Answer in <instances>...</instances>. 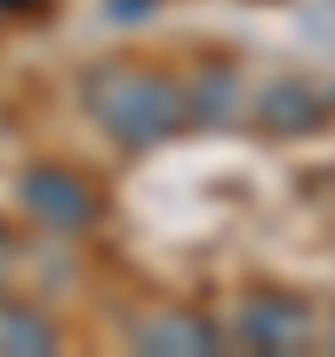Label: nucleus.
<instances>
[{
  "mask_svg": "<svg viewBox=\"0 0 335 357\" xmlns=\"http://www.w3.org/2000/svg\"><path fill=\"white\" fill-rule=\"evenodd\" d=\"M240 324H246V340H257V346H268V351H290V346H302V335H307V312L290 307V301H251V307L240 312Z\"/></svg>",
  "mask_w": 335,
  "mask_h": 357,
  "instance_id": "nucleus-3",
  "label": "nucleus"
},
{
  "mask_svg": "<svg viewBox=\"0 0 335 357\" xmlns=\"http://www.w3.org/2000/svg\"><path fill=\"white\" fill-rule=\"evenodd\" d=\"M134 346H145V351H212L218 335H212V324H201L190 312H162V318L134 329Z\"/></svg>",
  "mask_w": 335,
  "mask_h": 357,
  "instance_id": "nucleus-4",
  "label": "nucleus"
},
{
  "mask_svg": "<svg viewBox=\"0 0 335 357\" xmlns=\"http://www.w3.org/2000/svg\"><path fill=\"white\" fill-rule=\"evenodd\" d=\"M84 106L112 128V139L123 145H156L168 134H179L184 123V95L179 84L156 78V73H128V67H100L84 78Z\"/></svg>",
  "mask_w": 335,
  "mask_h": 357,
  "instance_id": "nucleus-1",
  "label": "nucleus"
},
{
  "mask_svg": "<svg viewBox=\"0 0 335 357\" xmlns=\"http://www.w3.org/2000/svg\"><path fill=\"white\" fill-rule=\"evenodd\" d=\"M22 206H28L34 218L56 223V229H84V223L95 218L89 190H84L73 173H61V167H34V173L22 178Z\"/></svg>",
  "mask_w": 335,
  "mask_h": 357,
  "instance_id": "nucleus-2",
  "label": "nucleus"
},
{
  "mask_svg": "<svg viewBox=\"0 0 335 357\" xmlns=\"http://www.w3.org/2000/svg\"><path fill=\"white\" fill-rule=\"evenodd\" d=\"M262 123L279 128V134H302V128H313V123H318V100H313V89H307V84H274V89L262 95Z\"/></svg>",
  "mask_w": 335,
  "mask_h": 357,
  "instance_id": "nucleus-5",
  "label": "nucleus"
},
{
  "mask_svg": "<svg viewBox=\"0 0 335 357\" xmlns=\"http://www.w3.org/2000/svg\"><path fill=\"white\" fill-rule=\"evenodd\" d=\"M0 346H11V351H45L50 346V329H39L22 312H11V318H0Z\"/></svg>",
  "mask_w": 335,
  "mask_h": 357,
  "instance_id": "nucleus-6",
  "label": "nucleus"
}]
</instances>
